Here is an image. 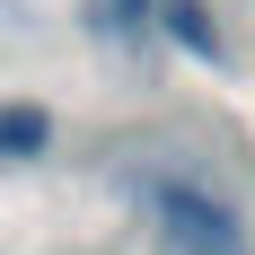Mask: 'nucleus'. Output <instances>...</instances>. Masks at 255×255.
Returning <instances> with one entry per match:
<instances>
[{"mask_svg":"<svg viewBox=\"0 0 255 255\" xmlns=\"http://www.w3.org/2000/svg\"><path fill=\"white\" fill-rule=\"evenodd\" d=\"M141 211H150V229H158L167 255H255L238 203H220V194L194 185V176H150L141 185Z\"/></svg>","mask_w":255,"mask_h":255,"instance_id":"1","label":"nucleus"},{"mask_svg":"<svg viewBox=\"0 0 255 255\" xmlns=\"http://www.w3.org/2000/svg\"><path fill=\"white\" fill-rule=\"evenodd\" d=\"M106 9H115V18H141V9H150V0H106Z\"/></svg>","mask_w":255,"mask_h":255,"instance_id":"4","label":"nucleus"},{"mask_svg":"<svg viewBox=\"0 0 255 255\" xmlns=\"http://www.w3.org/2000/svg\"><path fill=\"white\" fill-rule=\"evenodd\" d=\"M44 141H53L44 106H0V158H44Z\"/></svg>","mask_w":255,"mask_h":255,"instance_id":"2","label":"nucleus"},{"mask_svg":"<svg viewBox=\"0 0 255 255\" xmlns=\"http://www.w3.org/2000/svg\"><path fill=\"white\" fill-rule=\"evenodd\" d=\"M167 35H176L185 53H203V62L220 53V26L203 18V0H167Z\"/></svg>","mask_w":255,"mask_h":255,"instance_id":"3","label":"nucleus"}]
</instances>
